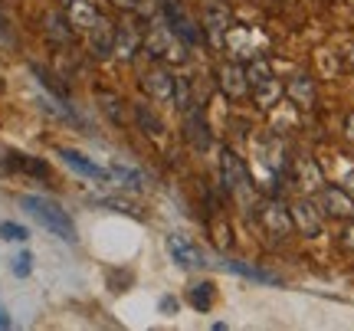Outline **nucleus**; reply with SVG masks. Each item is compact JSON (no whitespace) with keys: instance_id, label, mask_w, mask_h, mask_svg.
Segmentation results:
<instances>
[{"instance_id":"nucleus-1","label":"nucleus","mask_w":354,"mask_h":331,"mask_svg":"<svg viewBox=\"0 0 354 331\" xmlns=\"http://www.w3.org/2000/svg\"><path fill=\"white\" fill-rule=\"evenodd\" d=\"M20 207H24L26 214L37 220L39 227L50 229L53 236H59L63 243H76L79 240L73 217H69V214H66L56 200H50V197H39V193H26V197H20Z\"/></svg>"},{"instance_id":"nucleus-2","label":"nucleus","mask_w":354,"mask_h":331,"mask_svg":"<svg viewBox=\"0 0 354 331\" xmlns=\"http://www.w3.org/2000/svg\"><path fill=\"white\" fill-rule=\"evenodd\" d=\"M141 46H145L148 56L158 59V63H184V59H187V43L177 37L167 23L148 26V33L141 37Z\"/></svg>"},{"instance_id":"nucleus-3","label":"nucleus","mask_w":354,"mask_h":331,"mask_svg":"<svg viewBox=\"0 0 354 331\" xmlns=\"http://www.w3.org/2000/svg\"><path fill=\"white\" fill-rule=\"evenodd\" d=\"M246 86H250L259 108H272L282 99V86H279L276 73H272V63L266 56H253V63L246 66Z\"/></svg>"},{"instance_id":"nucleus-4","label":"nucleus","mask_w":354,"mask_h":331,"mask_svg":"<svg viewBox=\"0 0 354 331\" xmlns=\"http://www.w3.org/2000/svg\"><path fill=\"white\" fill-rule=\"evenodd\" d=\"M220 174H223V184L227 191L233 193H253V178H250V167L236 151L223 148L220 151Z\"/></svg>"},{"instance_id":"nucleus-5","label":"nucleus","mask_w":354,"mask_h":331,"mask_svg":"<svg viewBox=\"0 0 354 331\" xmlns=\"http://www.w3.org/2000/svg\"><path fill=\"white\" fill-rule=\"evenodd\" d=\"M141 89L148 92L151 102H161V105L174 102V76H171L161 63H154L151 69L141 73Z\"/></svg>"},{"instance_id":"nucleus-6","label":"nucleus","mask_w":354,"mask_h":331,"mask_svg":"<svg viewBox=\"0 0 354 331\" xmlns=\"http://www.w3.org/2000/svg\"><path fill=\"white\" fill-rule=\"evenodd\" d=\"M318 207L325 217H335V220H354V197L344 187L331 184V187H322L318 193Z\"/></svg>"},{"instance_id":"nucleus-7","label":"nucleus","mask_w":354,"mask_h":331,"mask_svg":"<svg viewBox=\"0 0 354 331\" xmlns=\"http://www.w3.org/2000/svg\"><path fill=\"white\" fill-rule=\"evenodd\" d=\"M165 246H167V253H171V259H174L177 266H184V269H203L207 266V253H203L197 243H190L187 236L171 233Z\"/></svg>"},{"instance_id":"nucleus-8","label":"nucleus","mask_w":354,"mask_h":331,"mask_svg":"<svg viewBox=\"0 0 354 331\" xmlns=\"http://www.w3.org/2000/svg\"><path fill=\"white\" fill-rule=\"evenodd\" d=\"M86 39H88V50L95 59H112L115 56V23L105 20L99 13V20L86 30Z\"/></svg>"},{"instance_id":"nucleus-9","label":"nucleus","mask_w":354,"mask_h":331,"mask_svg":"<svg viewBox=\"0 0 354 331\" xmlns=\"http://www.w3.org/2000/svg\"><path fill=\"white\" fill-rule=\"evenodd\" d=\"M161 10H165V23L171 26L177 37L187 43V46L201 43V30L194 26V20H190L187 13H184V7H180L177 0H161Z\"/></svg>"},{"instance_id":"nucleus-10","label":"nucleus","mask_w":354,"mask_h":331,"mask_svg":"<svg viewBox=\"0 0 354 331\" xmlns=\"http://www.w3.org/2000/svg\"><path fill=\"white\" fill-rule=\"evenodd\" d=\"M289 214H292V223H295V229H302L305 236H322V207H315L308 197H302L299 204H292L289 207Z\"/></svg>"},{"instance_id":"nucleus-11","label":"nucleus","mask_w":354,"mask_h":331,"mask_svg":"<svg viewBox=\"0 0 354 331\" xmlns=\"http://www.w3.org/2000/svg\"><path fill=\"white\" fill-rule=\"evenodd\" d=\"M259 217H263L266 229H269V233H276V236H289L292 229H295V223H292V214L282 204H279V200H269V204H263Z\"/></svg>"},{"instance_id":"nucleus-12","label":"nucleus","mask_w":354,"mask_h":331,"mask_svg":"<svg viewBox=\"0 0 354 331\" xmlns=\"http://www.w3.org/2000/svg\"><path fill=\"white\" fill-rule=\"evenodd\" d=\"M59 158H63L66 167H73L76 174L82 178H92V180H109V167H99L95 161H88L86 154L73 151V148H59Z\"/></svg>"},{"instance_id":"nucleus-13","label":"nucleus","mask_w":354,"mask_h":331,"mask_svg":"<svg viewBox=\"0 0 354 331\" xmlns=\"http://www.w3.org/2000/svg\"><path fill=\"white\" fill-rule=\"evenodd\" d=\"M220 89L227 92L230 99H243L250 86H246V69L240 63H223L220 66Z\"/></svg>"},{"instance_id":"nucleus-14","label":"nucleus","mask_w":354,"mask_h":331,"mask_svg":"<svg viewBox=\"0 0 354 331\" xmlns=\"http://www.w3.org/2000/svg\"><path fill=\"white\" fill-rule=\"evenodd\" d=\"M184 135H187V141H190V148H194V151H207V148H210V128H207V122H203V115L194 112V108H187Z\"/></svg>"},{"instance_id":"nucleus-15","label":"nucleus","mask_w":354,"mask_h":331,"mask_svg":"<svg viewBox=\"0 0 354 331\" xmlns=\"http://www.w3.org/2000/svg\"><path fill=\"white\" fill-rule=\"evenodd\" d=\"M66 17H69L73 30H82V33H86L88 26L99 20V7H95L92 0H73V3L66 7Z\"/></svg>"},{"instance_id":"nucleus-16","label":"nucleus","mask_w":354,"mask_h":331,"mask_svg":"<svg viewBox=\"0 0 354 331\" xmlns=\"http://www.w3.org/2000/svg\"><path fill=\"white\" fill-rule=\"evenodd\" d=\"M282 95H289L299 108H308V105H315V82L308 76H292L289 86L282 89Z\"/></svg>"},{"instance_id":"nucleus-17","label":"nucleus","mask_w":354,"mask_h":331,"mask_svg":"<svg viewBox=\"0 0 354 331\" xmlns=\"http://www.w3.org/2000/svg\"><path fill=\"white\" fill-rule=\"evenodd\" d=\"M141 46V33L135 26H115V56L118 59H135V53Z\"/></svg>"},{"instance_id":"nucleus-18","label":"nucleus","mask_w":354,"mask_h":331,"mask_svg":"<svg viewBox=\"0 0 354 331\" xmlns=\"http://www.w3.org/2000/svg\"><path fill=\"white\" fill-rule=\"evenodd\" d=\"M135 122H138V128L148 138H165V122L158 118V112H154L151 105H145V102L135 105Z\"/></svg>"},{"instance_id":"nucleus-19","label":"nucleus","mask_w":354,"mask_h":331,"mask_svg":"<svg viewBox=\"0 0 354 331\" xmlns=\"http://www.w3.org/2000/svg\"><path fill=\"white\" fill-rule=\"evenodd\" d=\"M223 269L236 272V276H243V279L263 282V285H279V276H272V272H266V269H259V266H246V263H240V259H227Z\"/></svg>"},{"instance_id":"nucleus-20","label":"nucleus","mask_w":354,"mask_h":331,"mask_svg":"<svg viewBox=\"0 0 354 331\" xmlns=\"http://www.w3.org/2000/svg\"><path fill=\"white\" fill-rule=\"evenodd\" d=\"M203 23H207V30L214 33V37H223L230 30V10H227V3H210L207 10H203Z\"/></svg>"},{"instance_id":"nucleus-21","label":"nucleus","mask_w":354,"mask_h":331,"mask_svg":"<svg viewBox=\"0 0 354 331\" xmlns=\"http://www.w3.org/2000/svg\"><path fill=\"white\" fill-rule=\"evenodd\" d=\"M43 23H46V33H50L53 43H69V39H73V23H69L66 13H56V10L46 13Z\"/></svg>"},{"instance_id":"nucleus-22","label":"nucleus","mask_w":354,"mask_h":331,"mask_svg":"<svg viewBox=\"0 0 354 331\" xmlns=\"http://www.w3.org/2000/svg\"><path fill=\"white\" fill-rule=\"evenodd\" d=\"M109 178L118 180V184H122V187H128V191H138V187H145L141 171H135V167H128V164H112V167H109Z\"/></svg>"},{"instance_id":"nucleus-23","label":"nucleus","mask_w":354,"mask_h":331,"mask_svg":"<svg viewBox=\"0 0 354 331\" xmlns=\"http://www.w3.org/2000/svg\"><path fill=\"white\" fill-rule=\"evenodd\" d=\"M190 305L197 308V312H207V308L214 305V285H210V282L190 285Z\"/></svg>"},{"instance_id":"nucleus-24","label":"nucleus","mask_w":354,"mask_h":331,"mask_svg":"<svg viewBox=\"0 0 354 331\" xmlns=\"http://www.w3.org/2000/svg\"><path fill=\"white\" fill-rule=\"evenodd\" d=\"M0 240L24 243V240H30V229L20 227V223H10V220H3V223H0Z\"/></svg>"},{"instance_id":"nucleus-25","label":"nucleus","mask_w":354,"mask_h":331,"mask_svg":"<svg viewBox=\"0 0 354 331\" xmlns=\"http://www.w3.org/2000/svg\"><path fill=\"white\" fill-rule=\"evenodd\" d=\"M99 102H102V112L109 115V118H112V122H122V108H118V99H115V95H109V92H99Z\"/></svg>"},{"instance_id":"nucleus-26","label":"nucleus","mask_w":354,"mask_h":331,"mask_svg":"<svg viewBox=\"0 0 354 331\" xmlns=\"http://www.w3.org/2000/svg\"><path fill=\"white\" fill-rule=\"evenodd\" d=\"M30 272H33V256L30 253L13 256V276H17V279H26Z\"/></svg>"},{"instance_id":"nucleus-27","label":"nucleus","mask_w":354,"mask_h":331,"mask_svg":"<svg viewBox=\"0 0 354 331\" xmlns=\"http://www.w3.org/2000/svg\"><path fill=\"white\" fill-rule=\"evenodd\" d=\"M115 10H122V13H135V10H141V3L145 0H109Z\"/></svg>"},{"instance_id":"nucleus-28","label":"nucleus","mask_w":354,"mask_h":331,"mask_svg":"<svg viewBox=\"0 0 354 331\" xmlns=\"http://www.w3.org/2000/svg\"><path fill=\"white\" fill-rule=\"evenodd\" d=\"M102 204H105V207H112V210H118V214H131V217L138 214V207H135V204H128V200H102Z\"/></svg>"},{"instance_id":"nucleus-29","label":"nucleus","mask_w":354,"mask_h":331,"mask_svg":"<svg viewBox=\"0 0 354 331\" xmlns=\"http://www.w3.org/2000/svg\"><path fill=\"white\" fill-rule=\"evenodd\" d=\"M344 135H348V141H354V112L344 115Z\"/></svg>"},{"instance_id":"nucleus-30","label":"nucleus","mask_w":354,"mask_h":331,"mask_svg":"<svg viewBox=\"0 0 354 331\" xmlns=\"http://www.w3.org/2000/svg\"><path fill=\"white\" fill-rule=\"evenodd\" d=\"M342 236H344V246H348V249H351V253H354V220H351V223H348V229H344Z\"/></svg>"},{"instance_id":"nucleus-31","label":"nucleus","mask_w":354,"mask_h":331,"mask_svg":"<svg viewBox=\"0 0 354 331\" xmlns=\"http://www.w3.org/2000/svg\"><path fill=\"white\" fill-rule=\"evenodd\" d=\"M0 328H10V315H7L3 308H0Z\"/></svg>"},{"instance_id":"nucleus-32","label":"nucleus","mask_w":354,"mask_h":331,"mask_svg":"<svg viewBox=\"0 0 354 331\" xmlns=\"http://www.w3.org/2000/svg\"><path fill=\"white\" fill-rule=\"evenodd\" d=\"M344 184H348V187H354V167L348 171V174H344Z\"/></svg>"},{"instance_id":"nucleus-33","label":"nucleus","mask_w":354,"mask_h":331,"mask_svg":"<svg viewBox=\"0 0 354 331\" xmlns=\"http://www.w3.org/2000/svg\"><path fill=\"white\" fill-rule=\"evenodd\" d=\"M7 37V30H3V17H0V39Z\"/></svg>"},{"instance_id":"nucleus-34","label":"nucleus","mask_w":354,"mask_h":331,"mask_svg":"<svg viewBox=\"0 0 354 331\" xmlns=\"http://www.w3.org/2000/svg\"><path fill=\"white\" fill-rule=\"evenodd\" d=\"M59 3H63V7H69V3H73V0H59Z\"/></svg>"}]
</instances>
